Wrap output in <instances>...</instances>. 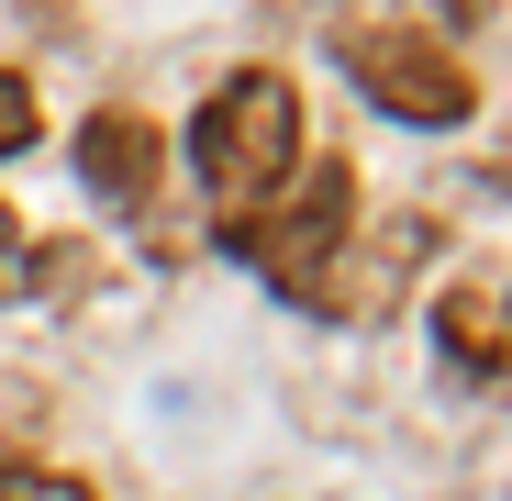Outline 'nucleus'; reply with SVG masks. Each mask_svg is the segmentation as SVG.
Instances as JSON below:
<instances>
[{
    "instance_id": "0eeeda50",
    "label": "nucleus",
    "mask_w": 512,
    "mask_h": 501,
    "mask_svg": "<svg viewBox=\"0 0 512 501\" xmlns=\"http://www.w3.org/2000/svg\"><path fill=\"white\" fill-rule=\"evenodd\" d=\"M23 145H34V90L0 67V156H23Z\"/></svg>"
},
{
    "instance_id": "39448f33",
    "label": "nucleus",
    "mask_w": 512,
    "mask_h": 501,
    "mask_svg": "<svg viewBox=\"0 0 512 501\" xmlns=\"http://www.w3.org/2000/svg\"><path fill=\"white\" fill-rule=\"evenodd\" d=\"M0 501H101V490L67 468H0Z\"/></svg>"
},
{
    "instance_id": "423d86ee",
    "label": "nucleus",
    "mask_w": 512,
    "mask_h": 501,
    "mask_svg": "<svg viewBox=\"0 0 512 501\" xmlns=\"http://www.w3.org/2000/svg\"><path fill=\"white\" fill-rule=\"evenodd\" d=\"M34 290V234L12 223V201H0V301H23Z\"/></svg>"
},
{
    "instance_id": "20e7f679",
    "label": "nucleus",
    "mask_w": 512,
    "mask_h": 501,
    "mask_svg": "<svg viewBox=\"0 0 512 501\" xmlns=\"http://www.w3.org/2000/svg\"><path fill=\"white\" fill-rule=\"evenodd\" d=\"M78 179H90L112 212H156V123L90 112V123H78Z\"/></svg>"
},
{
    "instance_id": "f03ea898",
    "label": "nucleus",
    "mask_w": 512,
    "mask_h": 501,
    "mask_svg": "<svg viewBox=\"0 0 512 501\" xmlns=\"http://www.w3.org/2000/svg\"><path fill=\"white\" fill-rule=\"evenodd\" d=\"M346 223H357V179L346 156L334 167H301L290 201H256V212H223V245L290 301H334V257H346Z\"/></svg>"
},
{
    "instance_id": "f257e3e1",
    "label": "nucleus",
    "mask_w": 512,
    "mask_h": 501,
    "mask_svg": "<svg viewBox=\"0 0 512 501\" xmlns=\"http://www.w3.org/2000/svg\"><path fill=\"white\" fill-rule=\"evenodd\" d=\"M190 167H201V190H212L223 212L279 201V190L301 179V90H290L279 67L223 78V90L201 101V123H190Z\"/></svg>"
},
{
    "instance_id": "7ed1b4c3",
    "label": "nucleus",
    "mask_w": 512,
    "mask_h": 501,
    "mask_svg": "<svg viewBox=\"0 0 512 501\" xmlns=\"http://www.w3.org/2000/svg\"><path fill=\"white\" fill-rule=\"evenodd\" d=\"M346 78H357V90L390 112V123H468L479 112V78L435 45V34H412V23H390V34H357L346 45Z\"/></svg>"
}]
</instances>
